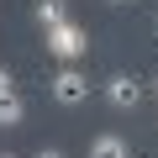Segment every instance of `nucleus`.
Returning a JSON list of instances; mask_svg holds the SVG:
<instances>
[{
  "label": "nucleus",
  "mask_w": 158,
  "mask_h": 158,
  "mask_svg": "<svg viewBox=\"0 0 158 158\" xmlns=\"http://www.w3.org/2000/svg\"><path fill=\"white\" fill-rule=\"evenodd\" d=\"M85 95H90V79L79 74V69H69V63H63V69L53 74V100H58V106H79Z\"/></svg>",
  "instance_id": "7ed1b4c3"
},
{
  "label": "nucleus",
  "mask_w": 158,
  "mask_h": 158,
  "mask_svg": "<svg viewBox=\"0 0 158 158\" xmlns=\"http://www.w3.org/2000/svg\"><path fill=\"white\" fill-rule=\"evenodd\" d=\"M48 53H53V58H63V63L85 58V53H90L85 27H79V21H58V27H48Z\"/></svg>",
  "instance_id": "f257e3e1"
},
{
  "label": "nucleus",
  "mask_w": 158,
  "mask_h": 158,
  "mask_svg": "<svg viewBox=\"0 0 158 158\" xmlns=\"http://www.w3.org/2000/svg\"><path fill=\"white\" fill-rule=\"evenodd\" d=\"M6 90H11V69L0 63V95H6Z\"/></svg>",
  "instance_id": "0eeeda50"
},
{
  "label": "nucleus",
  "mask_w": 158,
  "mask_h": 158,
  "mask_svg": "<svg viewBox=\"0 0 158 158\" xmlns=\"http://www.w3.org/2000/svg\"><path fill=\"white\" fill-rule=\"evenodd\" d=\"M142 95H148L142 79H132V74H111V79H106V106H111V111H137Z\"/></svg>",
  "instance_id": "f03ea898"
},
{
  "label": "nucleus",
  "mask_w": 158,
  "mask_h": 158,
  "mask_svg": "<svg viewBox=\"0 0 158 158\" xmlns=\"http://www.w3.org/2000/svg\"><path fill=\"white\" fill-rule=\"evenodd\" d=\"M21 121H27V106H21L16 90H6V95H0V132H11V127H21Z\"/></svg>",
  "instance_id": "20e7f679"
},
{
  "label": "nucleus",
  "mask_w": 158,
  "mask_h": 158,
  "mask_svg": "<svg viewBox=\"0 0 158 158\" xmlns=\"http://www.w3.org/2000/svg\"><path fill=\"white\" fill-rule=\"evenodd\" d=\"M37 158H63V153H58V148H42V153H37Z\"/></svg>",
  "instance_id": "6e6552de"
},
{
  "label": "nucleus",
  "mask_w": 158,
  "mask_h": 158,
  "mask_svg": "<svg viewBox=\"0 0 158 158\" xmlns=\"http://www.w3.org/2000/svg\"><path fill=\"white\" fill-rule=\"evenodd\" d=\"M0 158H11V153H0Z\"/></svg>",
  "instance_id": "9b49d317"
},
{
  "label": "nucleus",
  "mask_w": 158,
  "mask_h": 158,
  "mask_svg": "<svg viewBox=\"0 0 158 158\" xmlns=\"http://www.w3.org/2000/svg\"><path fill=\"white\" fill-rule=\"evenodd\" d=\"M153 32H158V16H153Z\"/></svg>",
  "instance_id": "9d476101"
},
{
  "label": "nucleus",
  "mask_w": 158,
  "mask_h": 158,
  "mask_svg": "<svg viewBox=\"0 0 158 158\" xmlns=\"http://www.w3.org/2000/svg\"><path fill=\"white\" fill-rule=\"evenodd\" d=\"M153 95H158V74H153Z\"/></svg>",
  "instance_id": "1a4fd4ad"
},
{
  "label": "nucleus",
  "mask_w": 158,
  "mask_h": 158,
  "mask_svg": "<svg viewBox=\"0 0 158 158\" xmlns=\"http://www.w3.org/2000/svg\"><path fill=\"white\" fill-rule=\"evenodd\" d=\"M90 158H127V137L121 132H100L90 142Z\"/></svg>",
  "instance_id": "39448f33"
},
{
  "label": "nucleus",
  "mask_w": 158,
  "mask_h": 158,
  "mask_svg": "<svg viewBox=\"0 0 158 158\" xmlns=\"http://www.w3.org/2000/svg\"><path fill=\"white\" fill-rule=\"evenodd\" d=\"M37 21H42V32H48V27L69 21V6H63V0H37Z\"/></svg>",
  "instance_id": "423d86ee"
}]
</instances>
